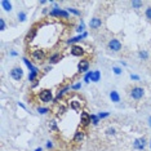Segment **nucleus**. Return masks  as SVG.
Returning a JSON list of instances; mask_svg holds the SVG:
<instances>
[{
	"mask_svg": "<svg viewBox=\"0 0 151 151\" xmlns=\"http://www.w3.org/2000/svg\"><path fill=\"white\" fill-rule=\"evenodd\" d=\"M145 96V89L141 87H133L130 91V97L133 99H141Z\"/></svg>",
	"mask_w": 151,
	"mask_h": 151,
	"instance_id": "f257e3e1",
	"label": "nucleus"
},
{
	"mask_svg": "<svg viewBox=\"0 0 151 151\" xmlns=\"http://www.w3.org/2000/svg\"><path fill=\"white\" fill-rule=\"evenodd\" d=\"M11 76H12V79H14V80H21L22 79V76H23V70L21 67H13L12 70H11Z\"/></svg>",
	"mask_w": 151,
	"mask_h": 151,
	"instance_id": "f03ea898",
	"label": "nucleus"
},
{
	"mask_svg": "<svg viewBox=\"0 0 151 151\" xmlns=\"http://www.w3.org/2000/svg\"><path fill=\"white\" fill-rule=\"evenodd\" d=\"M39 97H40V99H42L43 102H50L53 99L52 91H49V89H44V91L40 92Z\"/></svg>",
	"mask_w": 151,
	"mask_h": 151,
	"instance_id": "7ed1b4c3",
	"label": "nucleus"
},
{
	"mask_svg": "<svg viewBox=\"0 0 151 151\" xmlns=\"http://www.w3.org/2000/svg\"><path fill=\"white\" fill-rule=\"evenodd\" d=\"M109 49L112 50V52H119L122 49V43L118 39H111L109 42Z\"/></svg>",
	"mask_w": 151,
	"mask_h": 151,
	"instance_id": "20e7f679",
	"label": "nucleus"
},
{
	"mask_svg": "<svg viewBox=\"0 0 151 151\" xmlns=\"http://www.w3.org/2000/svg\"><path fill=\"white\" fill-rule=\"evenodd\" d=\"M133 146H134V149H137V150H145V147H146V139L143 138V137H141V138H137V139H134V142H133Z\"/></svg>",
	"mask_w": 151,
	"mask_h": 151,
	"instance_id": "39448f33",
	"label": "nucleus"
},
{
	"mask_svg": "<svg viewBox=\"0 0 151 151\" xmlns=\"http://www.w3.org/2000/svg\"><path fill=\"white\" fill-rule=\"evenodd\" d=\"M32 58L36 60L37 62H42L45 58V54H44V50H40V49H36V50H32Z\"/></svg>",
	"mask_w": 151,
	"mask_h": 151,
	"instance_id": "423d86ee",
	"label": "nucleus"
},
{
	"mask_svg": "<svg viewBox=\"0 0 151 151\" xmlns=\"http://www.w3.org/2000/svg\"><path fill=\"white\" fill-rule=\"evenodd\" d=\"M50 16H60V17H63V18H68V13L60 8H57V6L53 8V11L50 12Z\"/></svg>",
	"mask_w": 151,
	"mask_h": 151,
	"instance_id": "0eeeda50",
	"label": "nucleus"
},
{
	"mask_svg": "<svg viewBox=\"0 0 151 151\" xmlns=\"http://www.w3.org/2000/svg\"><path fill=\"white\" fill-rule=\"evenodd\" d=\"M80 123H81V125L87 127L89 123H91V115L87 114V112H81V115H80Z\"/></svg>",
	"mask_w": 151,
	"mask_h": 151,
	"instance_id": "6e6552de",
	"label": "nucleus"
},
{
	"mask_svg": "<svg viewBox=\"0 0 151 151\" xmlns=\"http://www.w3.org/2000/svg\"><path fill=\"white\" fill-rule=\"evenodd\" d=\"M79 73H85V71H88V68H89V62H88V60H83V61H80L79 62Z\"/></svg>",
	"mask_w": 151,
	"mask_h": 151,
	"instance_id": "1a4fd4ad",
	"label": "nucleus"
},
{
	"mask_svg": "<svg viewBox=\"0 0 151 151\" xmlns=\"http://www.w3.org/2000/svg\"><path fill=\"white\" fill-rule=\"evenodd\" d=\"M102 25V21L98 18V17H94V18L91 19V22H89V26L92 27V29H99Z\"/></svg>",
	"mask_w": 151,
	"mask_h": 151,
	"instance_id": "9d476101",
	"label": "nucleus"
},
{
	"mask_svg": "<svg viewBox=\"0 0 151 151\" xmlns=\"http://www.w3.org/2000/svg\"><path fill=\"white\" fill-rule=\"evenodd\" d=\"M71 54H73V56H83L84 49L79 45H74L73 48H71Z\"/></svg>",
	"mask_w": 151,
	"mask_h": 151,
	"instance_id": "9b49d317",
	"label": "nucleus"
},
{
	"mask_svg": "<svg viewBox=\"0 0 151 151\" xmlns=\"http://www.w3.org/2000/svg\"><path fill=\"white\" fill-rule=\"evenodd\" d=\"M110 98H111V101L112 102H120V96H119V93L116 91H111L110 92Z\"/></svg>",
	"mask_w": 151,
	"mask_h": 151,
	"instance_id": "f8f14e48",
	"label": "nucleus"
},
{
	"mask_svg": "<svg viewBox=\"0 0 151 151\" xmlns=\"http://www.w3.org/2000/svg\"><path fill=\"white\" fill-rule=\"evenodd\" d=\"M1 6H3V9L6 12H11L12 11V4L8 1V0H3L1 1Z\"/></svg>",
	"mask_w": 151,
	"mask_h": 151,
	"instance_id": "ddd939ff",
	"label": "nucleus"
},
{
	"mask_svg": "<svg viewBox=\"0 0 151 151\" xmlns=\"http://www.w3.org/2000/svg\"><path fill=\"white\" fill-rule=\"evenodd\" d=\"M99 79H101V74H99V71H92L91 80L94 81V83H97V81H99Z\"/></svg>",
	"mask_w": 151,
	"mask_h": 151,
	"instance_id": "4468645a",
	"label": "nucleus"
},
{
	"mask_svg": "<svg viewBox=\"0 0 151 151\" xmlns=\"http://www.w3.org/2000/svg\"><path fill=\"white\" fill-rule=\"evenodd\" d=\"M83 138H84V132L83 130H78V132L75 133L74 139L76 141V142H80V141H83Z\"/></svg>",
	"mask_w": 151,
	"mask_h": 151,
	"instance_id": "2eb2a0df",
	"label": "nucleus"
},
{
	"mask_svg": "<svg viewBox=\"0 0 151 151\" xmlns=\"http://www.w3.org/2000/svg\"><path fill=\"white\" fill-rule=\"evenodd\" d=\"M35 35H36V30L35 29H31V31H30L26 35V40H27V42H32L34 37H35Z\"/></svg>",
	"mask_w": 151,
	"mask_h": 151,
	"instance_id": "dca6fc26",
	"label": "nucleus"
},
{
	"mask_svg": "<svg viewBox=\"0 0 151 151\" xmlns=\"http://www.w3.org/2000/svg\"><path fill=\"white\" fill-rule=\"evenodd\" d=\"M70 106H71V109H74V110H80L81 109L80 102H78V101H71L70 102Z\"/></svg>",
	"mask_w": 151,
	"mask_h": 151,
	"instance_id": "f3484780",
	"label": "nucleus"
},
{
	"mask_svg": "<svg viewBox=\"0 0 151 151\" xmlns=\"http://www.w3.org/2000/svg\"><path fill=\"white\" fill-rule=\"evenodd\" d=\"M58 60H60V54L56 53L49 57V63H56V62H58Z\"/></svg>",
	"mask_w": 151,
	"mask_h": 151,
	"instance_id": "a211bd4d",
	"label": "nucleus"
},
{
	"mask_svg": "<svg viewBox=\"0 0 151 151\" xmlns=\"http://www.w3.org/2000/svg\"><path fill=\"white\" fill-rule=\"evenodd\" d=\"M138 56H139L141 60H147V58H149V54H147L146 50H141V52L138 53Z\"/></svg>",
	"mask_w": 151,
	"mask_h": 151,
	"instance_id": "6ab92c4d",
	"label": "nucleus"
},
{
	"mask_svg": "<svg viewBox=\"0 0 151 151\" xmlns=\"http://www.w3.org/2000/svg\"><path fill=\"white\" fill-rule=\"evenodd\" d=\"M18 19L21 22H25L26 21V13L25 12H18Z\"/></svg>",
	"mask_w": 151,
	"mask_h": 151,
	"instance_id": "aec40b11",
	"label": "nucleus"
},
{
	"mask_svg": "<svg viewBox=\"0 0 151 151\" xmlns=\"http://www.w3.org/2000/svg\"><path fill=\"white\" fill-rule=\"evenodd\" d=\"M142 5H143L142 1H132V6L133 8H136V9H139Z\"/></svg>",
	"mask_w": 151,
	"mask_h": 151,
	"instance_id": "412c9836",
	"label": "nucleus"
},
{
	"mask_svg": "<svg viewBox=\"0 0 151 151\" xmlns=\"http://www.w3.org/2000/svg\"><path fill=\"white\" fill-rule=\"evenodd\" d=\"M37 112H39V114H42V115H44V114H47V112H49V109H47V107H37Z\"/></svg>",
	"mask_w": 151,
	"mask_h": 151,
	"instance_id": "4be33fe9",
	"label": "nucleus"
},
{
	"mask_svg": "<svg viewBox=\"0 0 151 151\" xmlns=\"http://www.w3.org/2000/svg\"><path fill=\"white\" fill-rule=\"evenodd\" d=\"M145 14H146V18L149 19V21H151V6H147V9H146Z\"/></svg>",
	"mask_w": 151,
	"mask_h": 151,
	"instance_id": "5701e85b",
	"label": "nucleus"
},
{
	"mask_svg": "<svg viewBox=\"0 0 151 151\" xmlns=\"http://www.w3.org/2000/svg\"><path fill=\"white\" fill-rule=\"evenodd\" d=\"M67 12L68 13H74V14H76V16H80V12L76 11L75 8H67Z\"/></svg>",
	"mask_w": 151,
	"mask_h": 151,
	"instance_id": "b1692460",
	"label": "nucleus"
},
{
	"mask_svg": "<svg viewBox=\"0 0 151 151\" xmlns=\"http://www.w3.org/2000/svg\"><path fill=\"white\" fill-rule=\"evenodd\" d=\"M98 119H99V118H98V116H96V115H92V116H91V122H93L94 125L98 124Z\"/></svg>",
	"mask_w": 151,
	"mask_h": 151,
	"instance_id": "393cba45",
	"label": "nucleus"
},
{
	"mask_svg": "<svg viewBox=\"0 0 151 151\" xmlns=\"http://www.w3.org/2000/svg\"><path fill=\"white\" fill-rule=\"evenodd\" d=\"M0 30H1V31H4V30H5V21H4V18L0 19Z\"/></svg>",
	"mask_w": 151,
	"mask_h": 151,
	"instance_id": "a878e982",
	"label": "nucleus"
},
{
	"mask_svg": "<svg viewBox=\"0 0 151 151\" xmlns=\"http://www.w3.org/2000/svg\"><path fill=\"white\" fill-rule=\"evenodd\" d=\"M112 71H114V74H116V75L122 74V68L120 67H112Z\"/></svg>",
	"mask_w": 151,
	"mask_h": 151,
	"instance_id": "bb28decb",
	"label": "nucleus"
},
{
	"mask_svg": "<svg viewBox=\"0 0 151 151\" xmlns=\"http://www.w3.org/2000/svg\"><path fill=\"white\" fill-rule=\"evenodd\" d=\"M76 31H78V32H83V31H84V22H83V21H81L80 26H79L78 29H76Z\"/></svg>",
	"mask_w": 151,
	"mask_h": 151,
	"instance_id": "cd10ccee",
	"label": "nucleus"
},
{
	"mask_svg": "<svg viewBox=\"0 0 151 151\" xmlns=\"http://www.w3.org/2000/svg\"><path fill=\"white\" fill-rule=\"evenodd\" d=\"M110 115V112H101V114H98V118L99 119H104V118H107Z\"/></svg>",
	"mask_w": 151,
	"mask_h": 151,
	"instance_id": "c85d7f7f",
	"label": "nucleus"
},
{
	"mask_svg": "<svg viewBox=\"0 0 151 151\" xmlns=\"http://www.w3.org/2000/svg\"><path fill=\"white\" fill-rule=\"evenodd\" d=\"M36 75H37V73H31L29 75V80L30 81H32V80H35V78H36Z\"/></svg>",
	"mask_w": 151,
	"mask_h": 151,
	"instance_id": "c756f323",
	"label": "nucleus"
},
{
	"mask_svg": "<svg viewBox=\"0 0 151 151\" xmlns=\"http://www.w3.org/2000/svg\"><path fill=\"white\" fill-rule=\"evenodd\" d=\"M91 76H92V71H91V73H88L87 75H85V78H84L85 83H89V80H91Z\"/></svg>",
	"mask_w": 151,
	"mask_h": 151,
	"instance_id": "7c9ffc66",
	"label": "nucleus"
},
{
	"mask_svg": "<svg viewBox=\"0 0 151 151\" xmlns=\"http://www.w3.org/2000/svg\"><path fill=\"white\" fill-rule=\"evenodd\" d=\"M65 110H66V109H65V106H61V107L58 109V116H60V115H62L63 112H65Z\"/></svg>",
	"mask_w": 151,
	"mask_h": 151,
	"instance_id": "2f4dec72",
	"label": "nucleus"
},
{
	"mask_svg": "<svg viewBox=\"0 0 151 151\" xmlns=\"http://www.w3.org/2000/svg\"><path fill=\"white\" fill-rule=\"evenodd\" d=\"M106 133H107V134H115V129L114 128H109L107 130H106Z\"/></svg>",
	"mask_w": 151,
	"mask_h": 151,
	"instance_id": "473e14b6",
	"label": "nucleus"
},
{
	"mask_svg": "<svg viewBox=\"0 0 151 151\" xmlns=\"http://www.w3.org/2000/svg\"><path fill=\"white\" fill-rule=\"evenodd\" d=\"M81 87V84L80 83H78V84H75V85H73V87H71V88H73V89H79V88H80Z\"/></svg>",
	"mask_w": 151,
	"mask_h": 151,
	"instance_id": "72a5a7b5",
	"label": "nucleus"
},
{
	"mask_svg": "<svg viewBox=\"0 0 151 151\" xmlns=\"http://www.w3.org/2000/svg\"><path fill=\"white\" fill-rule=\"evenodd\" d=\"M49 127H50L52 129H56V128H57V127H56V122H52V124H49Z\"/></svg>",
	"mask_w": 151,
	"mask_h": 151,
	"instance_id": "f704fd0d",
	"label": "nucleus"
},
{
	"mask_svg": "<svg viewBox=\"0 0 151 151\" xmlns=\"http://www.w3.org/2000/svg\"><path fill=\"white\" fill-rule=\"evenodd\" d=\"M47 147H48V149H52V147H53V145H52V142H50V141H48V142H47Z\"/></svg>",
	"mask_w": 151,
	"mask_h": 151,
	"instance_id": "c9c22d12",
	"label": "nucleus"
},
{
	"mask_svg": "<svg viewBox=\"0 0 151 151\" xmlns=\"http://www.w3.org/2000/svg\"><path fill=\"white\" fill-rule=\"evenodd\" d=\"M130 79H132V80H138V76H137V75H130Z\"/></svg>",
	"mask_w": 151,
	"mask_h": 151,
	"instance_id": "e433bc0d",
	"label": "nucleus"
},
{
	"mask_svg": "<svg viewBox=\"0 0 151 151\" xmlns=\"http://www.w3.org/2000/svg\"><path fill=\"white\" fill-rule=\"evenodd\" d=\"M35 151H43V149H42V147H37V149H36Z\"/></svg>",
	"mask_w": 151,
	"mask_h": 151,
	"instance_id": "4c0bfd02",
	"label": "nucleus"
},
{
	"mask_svg": "<svg viewBox=\"0 0 151 151\" xmlns=\"http://www.w3.org/2000/svg\"><path fill=\"white\" fill-rule=\"evenodd\" d=\"M149 125L151 127V116H150V118H149Z\"/></svg>",
	"mask_w": 151,
	"mask_h": 151,
	"instance_id": "58836bf2",
	"label": "nucleus"
}]
</instances>
